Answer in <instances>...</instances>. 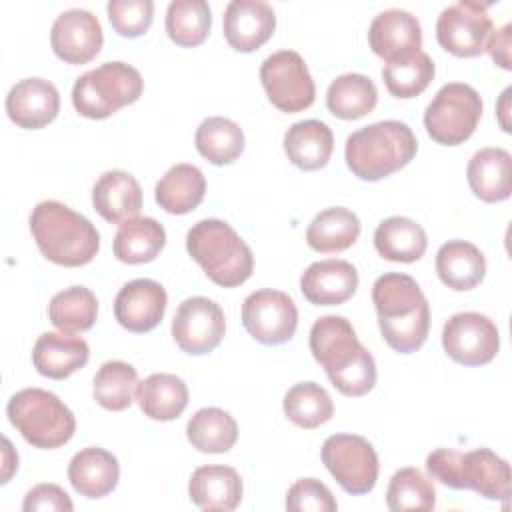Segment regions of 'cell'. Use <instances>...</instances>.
Segmentation results:
<instances>
[{
	"mask_svg": "<svg viewBox=\"0 0 512 512\" xmlns=\"http://www.w3.org/2000/svg\"><path fill=\"white\" fill-rule=\"evenodd\" d=\"M322 464L352 496L368 494L378 480L380 462L374 446L358 434H332L322 444Z\"/></svg>",
	"mask_w": 512,
	"mask_h": 512,
	"instance_id": "30bf717a",
	"label": "cell"
},
{
	"mask_svg": "<svg viewBox=\"0 0 512 512\" xmlns=\"http://www.w3.org/2000/svg\"><path fill=\"white\" fill-rule=\"evenodd\" d=\"M426 246V230L410 218L390 216L376 226L374 248L390 262H416L424 256Z\"/></svg>",
	"mask_w": 512,
	"mask_h": 512,
	"instance_id": "4dcf8cb0",
	"label": "cell"
},
{
	"mask_svg": "<svg viewBox=\"0 0 512 512\" xmlns=\"http://www.w3.org/2000/svg\"><path fill=\"white\" fill-rule=\"evenodd\" d=\"M334 150V134L320 120H300L284 134V152L288 160L306 172L320 170L328 164Z\"/></svg>",
	"mask_w": 512,
	"mask_h": 512,
	"instance_id": "4316f807",
	"label": "cell"
},
{
	"mask_svg": "<svg viewBox=\"0 0 512 512\" xmlns=\"http://www.w3.org/2000/svg\"><path fill=\"white\" fill-rule=\"evenodd\" d=\"M24 512H72L74 504L70 496L58 484H36L22 502Z\"/></svg>",
	"mask_w": 512,
	"mask_h": 512,
	"instance_id": "f6af8a7d",
	"label": "cell"
},
{
	"mask_svg": "<svg viewBox=\"0 0 512 512\" xmlns=\"http://www.w3.org/2000/svg\"><path fill=\"white\" fill-rule=\"evenodd\" d=\"M6 414L22 438L42 450L64 446L76 432L72 410L56 394L42 388L16 392L8 400Z\"/></svg>",
	"mask_w": 512,
	"mask_h": 512,
	"instance_id": "52a82bcc",
	"label": "cell"
},
{
	"mask_svg": "<svg viewBox=\"0 0 512 512\" xmlns=\"http://www.w3.org/2000/svg\"><path fill=\"white\" fill-rule=\"evenodd\" d=\"M224 332V310L204 296L186 298L172 320V338L176 346L192 356L212 352L222 342Z\"/></svg>",
	"mask_w": 512,
	"mask_h": 512,
	"instance_id": "9a60e30c",
	"label": "cell"
},
{
	"mask_svg": "<svg viewBox=\"0 0 512 512\" xmlns=\"http://www.w3.org/2000/svg\"><path fill=\"white\" fill-rule=\"evenodd\" d=\"M242 324L260 344H284L296 332L298 308L286 292L262 288L242 302Z\"/></svg>",
	"mask_w": 512,
	"mask_h": 512,
	"instance_id": "4fadbf2b",
	"label": "cell"
},
{
	"mask_svg": "<svg viewBox=\"0 0 512 512\" xmlns=\"http://www.w3.org/2000/svg\"><path fill=\"white\" fill-rule=\"evenodd\" d=\"M68 480L80 496L104 498L120 480V464L112 452L90 446L72 456Z\"/></svg>",
	"mask_w": 512,
	"mask_h": 512,
	"instance_id": "d4e9b609",
	"label": "cell"
},
{
	"mask_svg": "<svg viewBox=\"0 0 512 512\" xmlns=\"http://www.w3.org/2000/svg\"><path fill=\"white\" fill-rule=\"evenodd\" d=\"M382 78L394 98H414L432 82L434 62L426 52L418 50L410 56L386 62L382 68Z\"/></svg>",
	"mask_w": 512,
	"mask_h": 512,
	"instance_id": "60d3db41",
	"label": "cell"
},
{
	"mask_svg": "<svg viewBox=\"0 0 512 512\" xmlns=\"http://www.w3.org/2000/svg\"><path fill=\"white\" fill-rule=\"evenodd\" d=\"M360 236L358 216L342 206L326 208L306 228V242L312 250L330 254L350 248Z\"/></svg>",
	"mask_w": 512,
	"mask_h": 512,
	"instance_id": "d6a6232c",
	"label": "cell"
},
{
	"mask_svg": "<svg viewBox=\"0 0 512 512\" xmlns=\"http://www.w3.org/2000/svg\"><path fill=\"white\" fill-rule=\"evenodd\" d=\"M136 402L140 410L160 422L178 418L188 406V386L176 374H150L138 382Z\"/></svg>",
	"mask_w": 512,
	"mask_h": 512,
	"instance_id": "1f68e13d",
	"label": "cell"
},
{
	"mask_svg": "<svg viewBox=\"0 0 512 512\" xmlns=\"http://www.w3.org/2000/svg\"><path fill=\"white\" fill-rule=\"evenodd\" d=\"M510 36H512V24H504L500 30H492V34L486 42L488 54L504 70H512V64H510Z\"/></svg>",
	"mask_w": 512,
	"mask_h": 512,
	"instance_id": "bcb514c9",
	"label": "cell"
},
{
	"mask_svg": "<svg viewBox=\"0 0 512 512\" xmlns=\"http://www.w3.org/2000/svg\"><path fill=\"white\" fill-rule=\"evenodd\" d=\"M372 302L382 338L392 350L410 354L426 342L430 306L412 276L402 272L378 276L372 286Z\"/></svg>",
	"mask_w": 512,
	"mask_h": 512,
	"instance_id": "7a4b0ae2",
	"label": "cell"
},
{
	"mask_svg": "<svg viewBox=\"0 0 512 512\" xmlns=\"http://www.w3.org/2000/svg\"><path fill=\"white\" fill-rule=\"evenodd\" d=\"M492 30L488 6L474 0H460L440 12L436 40L446 52L458 58H472L486 50Z\"/></svg>",
	"mask_w": 512,
	"mask_h": 512,
	"instance_id": "7c38bea8",
	"label": "cell"
},
{
	"mask_svg": "<svg viewBox=\"0 0 512 512\" xmlns=\"http://www.w3.org/2000/svg\"><path fill=\"white\" fill-rule=\"evenodd\" d=\"M284 414L304 430H314L334 416L330 394L316 382L294 384L284 396Z\"/></svg>",
	"mask_w": 512,
	"mask_h": 512,
	"instance_id": "ab89813d",
	"label": "cell"
},
{
	"mask_svg": "<svg viewBox=\"0 0 512 512\" xmlns=\"http://www.w3.org/2000/svg\"><path fill=\"white\" fill-rule=\"evenodd\" d=\"M166 244L164 226L148 216L124 220L114 236V256L124 264L152 262Z\"/></svg>",
	"mask_w": 512,
	"mask_h": 512,
	"instance_id": "f546056e",
	"label": "cell"
},
{
	"mask_svg": "<svg viewBox=\"0 0 512 512\" xmlns=\"http://www.w3.org/2000/svg\"><path fill=\"white\" fill-rule=\"evenodd\" d=\"M242 492L240 474L222 464L196 468L188 482V496L202 510L230 512L242 502Z\"/></svg>",
	"mask_w": 512,
	"mask_h": 512,
	"instance_id": "603a6c76",
	"label": "cell"
},
{
	"mask_svg": "<svg viewBox=\"0 0 512 512\" xmlns=\"http://www.w3.org/2000/svg\"><path fill=\"white\" fill-rule=\"evenodd\" d=\"M138 388V372L132 364L122 360L104 362L92 384L94 400L110 412H120L130 408Z\"/></svg>",
	"mask_w": 512,
	"mask_h": 512,
	"instance_id": "74e56055",
	"label": "cell"
},
{
	"mask_svg": "<svg viewBox=\"0 0 512 512\" xmlns=\"http://www.w3.org/2000/svg\"><path fill=\"white\" fill-rule=\"evenodd\" d=\"M2 444H4V450H2V452H4V460H2V462H4V466H2L4 470H2V480H0V482L6 484V482L10 480V476H12V472L18 468V456H16V452L12 450V444H10L8 438H4Z\"/></svg>",
	"mask_w": 512,
	"mask_h": 512,
	"instance_id": "7dc6e473",
	"label": "cell"
},
{
	"mask_svg": "<svg viewBox=\"0 0 512 512\" xmlns=\"http://www.w3.org/2000/svg\"><path fill=\"white\" fill-rule=\"evenodd\" d=\"M310 352L344 396L358 398L374 388L376 362L344 316H322L312 324Z\"/></svg>",
	"mask_w": 512,
	"mask_h": 512,
	"instance_id": "6da1fadb",
	"label": "cell"
},
{
	"mask_svg": "<svg viewBox=\"0 0 512 512\" xmlns=\"http://www.w3.org/2000/svg\"><path fill=\"white\" fill-rule=\"evenodd\" d=\"M482 116L480 94L464 82L444 84L424 112L428 136L444 146L466 142Z\"/></svg>",
	"mask_w": 512,
	"mask_h": 512,
	"instance_id": "9c48e42d",
	"label": "cell"
},
{
	"mask_svg": "<svg viewBox=\"0 0 512 512\" xmlns=\"http://www.w3.org/2000/svg\"><path fill=\"white\" fill-rule=\"evenodd\" d=\"M30 232L42 256L58 266H84L100 250L94 224L56 200H44L32 208Z\"/></svg>",
	"mask_w": 512,
	"mask_h": 512,
	"instance_id": "3957f363",
	"label": "cell"
},
{
	"mask_svg": "<svg viewBox=\"0 0 512 512\" xmlns=\"http://www.w3.org/2000/svg\"><path fill=\"white\" fill-rule=\"evenodd\" d=\"M92 206L106 222L122 224L140 212L142 188L138 180L124 170L104 172L92 188Z\"/></svg>",
	"mask_w": 512,
	"mask_h": 512,
	"instance_id": "cb8c5ba5",
	"label": "cell"
},
{
	"mask_svg": "<svg viewBox=\"0 0 512 512\" xmlns=\"http://www.w3.org/2000/svg\"><path fill=\"white\" fill-rule=\"evenodd\" d=\"M186 250L204 274L222 288L244 284L254 270L250 246L230 224L218 218L196 222L186 234Z\"/></svg>",
	"mask_w": 512,
	"mask_h": 512,
	"instance_id": "5b68a950",
	"label": "cell"
},
{
	"mask_svg": "<svg viewBox=\"0 0 512 512\" xmlns=\"http://www.w3.org/2000/svg\"><path fill=\"white\" fill-rule=\"evenodd\" d=\"M358 272L346 260H320L310 264L300 276V290L310 304L336 306L354 296Z\"/></svg>",
	"mask_w": 512,
	"mask_h": 512,
	"instance_id": "44dd1931",
	"label": "cell"
},
{
	"mask_svg": "<svg viewBox=\"0 0 512 512\" xmlns=\"http://www.w3.org/2000/svg\"><path fill=\"white\" fill-rule=\"evenodd\" d=\"M444 352L458 364L484 366L500 348L496 324L480 312H458L442 328Z\"/></svg>",
	"mask_w": 512,
	"mask_h": 512,
	"instance_id": "5bb4252c",
	"label": "cell"
},
{
	"mask_svg": "<svg viewBox=\"0 0 512 512\" xmlns=\"http://www.w3.org/2000/svg\"><path fill=\"white\" fill-rule=\"evenodd\" d=\"M416 150V136L406 122L382 120L352 132L346 138L344 158L354 176L376 182L404 168Z\"/></svg>",
	"mask_w": 512,
	"mask_h": 512,
	"instance_id": "277c9868",
	"label": "cell"
},
{
	"mask_svg": "<svg viewBox=\"0 0 512 512\" xmlns=\"http://www.w3.org/2000/svg\"><path fill=\"white\" fill-rule=\"evenodd\" d=\"M168 294L164 286L150 278H136L120 288L114 298V316L128 332L144 334L154 330L166 312Z\"/></svg>",
	"mask_w": 512,
	"mask_h": 512,
	"instance_id": "e0dca14e",
	"label": "cell"
},
{
	"mask_svg": "<svg viewBox=\"0 0 512 512\" xmlns=\"http://www.w3.org/2000/svg\"><path fill=\"white\" fill-rule=\"evenodd\" d=\"M196 150L214 166L232 164L244 150L242 128L224 116H212L200 122L196 136Z\"/></svg>",
	"mask_w": 512,
	"mask_h": 512,
	"instance_id": "d590c367",
	"label": "cell"
},
{
	"mask_svg": "<svg viewBox=\"0 0 512 512\" xmlns=\"http://www.w3.org/2000/svg\"><path fill=\"white\" fill-rule=\"evenodd\" d=\"M212 26V10L204 0H172L166 10L168 38L184 48L200 46Z\"/></svg>",
	"mask_w": 512,
	"mask_h": 512,
	"instance_id": "f35d334b",
	"label": "cell"
},
{
	"mask_svg": "<svg viewBox=\"0 0 512 512\" xmlns=\"http://www.w3.org/2000/svg\"><path fill=\"white\" fill-rule=\"evenodd\" d=\"M188 442L204 454L228 452L238 440L236 420L222 408H200L186 424Z\"/></svg>",
	"mask_w": 512,
	"mask_h": 512,
	"instance_id": "e575fe53",
	"label": "cell"
},
{
	"mask_svg": "<svg viewBox=\"0 0 512 512\" xmlns=\"http://www.w3.org/2000/svg\"><path fill=\"white\" fill-rule=\"evenodd\" d=\"M206 194V178L194 164H174L158 180L154 188V198L162 210L168 214H188L192 212Z\"/></svg>",
	"mask_w": 512,
	"mask_h": 512,
	"instance_id": "f1b7e54d",
	"label": "cell"
},
{
	"mask_svg": "<svg viewBox=\"0 0 512 512\" xmlns=\"http://www.w3.org/2000/svg\"><path fill=\"white\" fill-rule=\"evenodd\" d=\"M470 190L482 202H502L512 192V156L504 148L478 150L466 168Z\"/></svg>",
	"mask_w": 512,
	"mask_h": 512,
	"instance_id": "484cf974",
	"label": "cell"
},
{
	"mask_svg": "<svg viewBox=\"0 0 512 512\" xmlns=\"http://www.w3.org/2000/svg\"><path fill=\"white\" fill-rule=\"evenodd\" d=\"M224 38L238 52H254L276 30V14L264 0H232L222 16Z\"/></svg>",
	"mask_w": 512,
	"mask_h": 512,
	"instance_id": "ac0fdd59",
	"label": "cell"
},
{
	"mask_svg": "<svg viewBox=\"0 0 512 512\" xmlns=\"http://www.w3.org/2000/svg\"><path fill=\"white\" fill-rule=\"evenodd\" d=\"M60 110L56 86L44 78H24L16 82L6 96L8 118L26 130L48 126Z\"/></svg>",
	"mask_w": 512,
	"mask_h": 512,
	"instance_id": "d6986e66",
	"label": "cell"
},
{
	"mask_svg": "<svg viewBox=\"0 0 512 512\" xmlns=\"http://www.w3.org/2000/svg\"><path fill=\"white\" fill-rule=\"evenodd\" d=\"M260 82L268 100L286 114L302 112L314 104L316 86L304 58L294 50H278L260 66Z\"/></svg>",
	"mask_w": 512,
	"mask_h": 512,
	"instance_id": "8fae6325",
	"label": "cell"
},
{
	"mask_svg": "<svg viewBox=\"0 0 512 512\" xmlns=\"http://www.w3.org/2000/svg\"><path fill=\"white\" fill-rule=\"evenodd\" d=\"M104 42L100 20L80 8L62 12L50 30V46L66 64H88L100 54Z\"/></svg>",
	"mask_w": 512,
	"mask_h": 512,
	"instance_id": "2e32d148",
	"label": "cell"
},
{
	"mask_svg": "<svg viewBox=\"0 0 512 512\" xmlns=\"http://www.w3.org/2000/svg\"><path fill=\"white\" fill-rule=\"evenodd\" d=\"M428 474L454 490H474L488 500L508 502L510 466L488 448L456 452L438 448L426 458Z\"/></svg>",
	"mask_w": 512,
	"mask_h": 512,
	"instance_id": "8992f818",
	"label": "cell"
},
{
	"mask_svg": "<svg viewBox=\"0 0 512 512\" xmlns=\"http://www.w3.org/2000/svg\"><path fill=\"white\" fill-rule=\"evenodd\" d=\"M144 90L140 72L126 62H104L84 72L72 88L76 112L90 120H104L122 106L134 104Z\"/></svg>",
	"mask_w": 512,
	"mask_h": 512,
	"instance_id": "ba28073f",
	"label": "cell"
},
{
	"mask_svg": "<svg viewBox=\"0 0 512 512\" xmlns=\"http://www.w3.org/2000/svg\"><path fill=\"white\" fill-rule=\"evenodd\" d=\"M368 44L386 62L410 56L422 48L420 22L406 10H384L368 28Z\"/></svg>",
	"mask_w": 512,
	"mask_h": 512,
	"instance_id": "ffe728a7",
	"label": "cell"
},
{
	"mask_svg": "<svg viewBox=\"0 0 512 512\" xmlns=\"http://www.w3.org/2000/svg\"><path fill=\"white\" fill-rule=\"evenodd\" d=\"M436 272L444 286L464 292L484 280L486 258L466 240H448L436 252Z\"/></svg>",
	"mask_w": 512,
	"mask_h": 512,
	"instance_id": "83f0119b",
	"label": "cell"
},
{
	"mask_svg": "<svg viewBox=\"0 0 512 512\" xmlns=\"http://www.w3.org/2000/svg\"><path fill=\"white\" fill-rule=\"evenodd\" d=\"M336 508L330 488L316 478H300L288 488L286 510L290 512H336Z\"/></svg>",
	"mask_w": 512,
	"mask_h": 512,
	"instance_id": "ee69618b",
	"label": "cell"
},
{
	"mask_svg": "<svg viewBox=\"0 0 512 512\" xmlns=\"http://www.w3.org/2000/svg\"><path fill=\"white\" fill-rule=\"evenodd\" d=\"M508 96H510V88H506L504 92H502V98H500V104H502V110H500V124H502V130L504 132H510V126L504 122V116H506V104H508Z\"/></svg>",
	"mask_w": 512,
	"mask_h": 512,
	"instance_id": "c3c4849f",
	"label": "cell"
},
{
	"mask_svg": "<svg viewBox=\"0 0 512 512\" xmlns=\"http://www.w3.org/2000/svg\"><path fill=\"white\" fill-rule=\"evenodd\" d=\"M48 318L60 332H86L98 318V300L90 288L70 286L52 296Z\"/></svg>",
	"mask_w": 512,
	"mask_h": 512,
	"instance_id": "8d00e7d4",
	"label": "cell"
},
{
	"mask_svg": "<svg viewBox=\"0 0 512 512\" xmlns=\"http://www.w3.org/2000/svg\"><path fill=\"white\" fill-rule=\"evenodd\" d=\"M386 504L394 512L432 510L436 506V490L432 482L414 466L400 468L390 478Z\"/></svg>",
	"mask_w": 512,
	"mask_h": 512,
	"instance_id": "b9f144b4",
	"label": "cell"
},
{
	"mask_svg": "<svg viewBox=\"0 0 512 512\" xmlns=\"http://www.w3.org/2000/svg\"><path fill=\"white\" fill-rule=\"evenodd\" d=\"M376 102V84L368 76L356 72L334 78L326 92V106L340 120H358L370 114Z\"/></svg>",
	"mask_w": 512,
	"mask_h": 512,
	"instance_id": "836d02e7",
	"label": "cell"
},
{
	"mask_svg": "<svg viewBox=\"0 0 512 512\" xmlns=\"http://www.w3.org/2000/svg\"><path fill=\"white\" fill-rule=\"evenodd\" d=\"M90 358V348L84 338L68 332H44L32 348V364L38 374L64 380L84 368Z\"/></svg>",
	"mask_w": 512,
	"mask_h": 512,
	"instance_id": "7402d4cb",
	"label": "cell"
},
{
	"mask_svg": "<svg viewBox=\"0 0 512 512\" xmlns=\"http://www.w3.org/2000/svg\"><path fill=\"white\" fill-rule=\"evenodd\" d=\"M112 28L124 38L142 36L154 18L152 0H110L106 6Z\"/></svg>",
	"mask_w": 512,
	"mask_h": 512,
	"instance_id": "7bdbcfd3",
	"label": "cell"
}]
</instances>
